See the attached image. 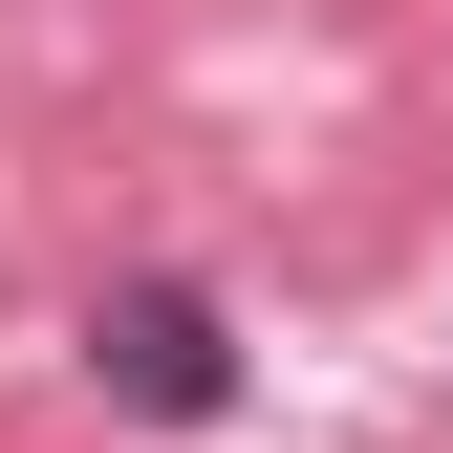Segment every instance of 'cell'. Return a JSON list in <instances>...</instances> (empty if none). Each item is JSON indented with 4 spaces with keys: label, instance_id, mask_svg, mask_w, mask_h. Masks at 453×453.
Masks as SVG:
<instances>
[{
    "label": "cell",
    "instance_id": "cell-1",
    "mask_svg": "<svg viewBox=\"0 0 453 453\" xmlns=\"http://www.w3.org/2000/svg\"><path fill=\"white\" fill-rule=\"evenodd\" d=\"M87 346H108V388H130L151 432H216V411H238V324H216L195 280H130V303H108Z\"/></svg>",
    "mask_w": 453,
    "mask_h": 453
}]
</instances>
